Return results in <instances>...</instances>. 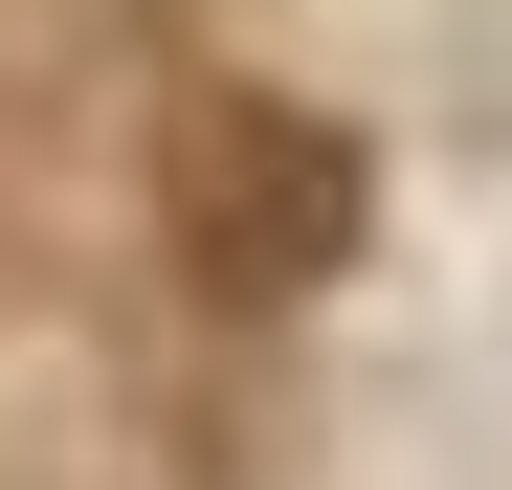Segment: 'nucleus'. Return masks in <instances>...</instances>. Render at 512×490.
I'll use <instances>...</instances> for the list:
<instances>
[{
    "mask_svg": "<svg viewBox=\"0 0 512 490\" xmlns=\"http://www.w3.org/2000/svg\"><path fill=\"white\" fill-rule=\"evenodd\" d=\"M357 134H334L312 90H245V67H201L179 112H156V223H179V268L223 290V312H290V290H334L357 268Z\"/></svg>",
    "mask_w": 512,
    "mask_h": 490,
    "instance_id": "obj_1",
    "label": "nucleus"
}]
</instances>
